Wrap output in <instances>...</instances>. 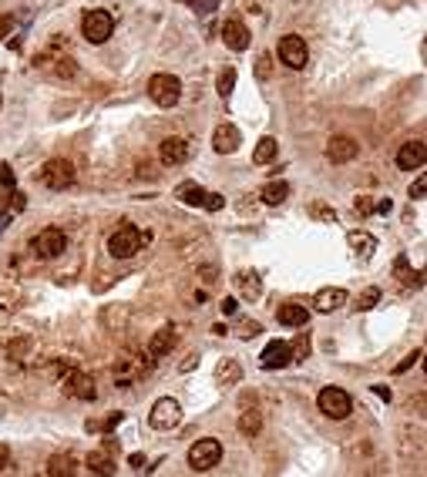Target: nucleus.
<instances>
[{
  "instance_id": "1",
  "label": "nucleus",
  "mask_w": 427,
  "mask_h": 477,
  "mask_svg": "<svg viewBox=\"0 0 427 477\" xmlns=\"http://www.w3.org/2000/svg\"><path fill=\"white\" fill-rule=\"evenodd\" d=\"M145 246V232L138 226H118L111 235H108V252L115 255V259H131L135 252Z\"/></svg>"
},
{
  "instance_id": "2",
  "label": "nucleus",
  "mask_w": 427,
  "mask_h": 477,
  "mask_svg": "<svg viewBox=\"0 0 427 477\" xmlns=\"http://www.w3.org/2000/svg\"><path fill=\"white\" fill-rule=\"evenodd\" d=\"M219 460H222V444H219L216 437H202V440H196V444L189 447V467H192L196 474L212 471Z\"/></svg>"
},
{
  "instance_id": "3",
  "label": "nucleus",
  "mask_w": 427,
  "mask_h": 477,
  "mask_svg": "<svg viewBox=\"0 0 427 477\" xmlns=\"http://www.w3.org/2000/svg\"><path fill=\"white\" fill-rule=\"evenodd\" d=\"M149 98L158 108H175L182 98V81L175 75H155L149 81Z\"/></svg>"
},
{
  "instance_id": "4",
  "label": "nucleus",
  "mask_w": 427,
  "mask_h": 477,
  "mask_svg": "<svg viewBox=\"0 0 427 477\" xmlns=\"http://www.w3.org/2000/svg\"><path fill=\"white\" fill-rule=\"evenodd\" d=\"M111 30H115V17L108 10H88L81 21V34L88 44H104L111 37Z\"/></svg>"
},
{
  "instance_id": "5",
  "label": "nucleus",
  "mask_w": 427,
  "mask_h": 477,
  "mask_svg": "<svg viewBox=\"0 0 427 477\" xmlns=\"http://www.w3.org/2000/svg\"><path fill=\"white\" fill-rule=\"evenodd\" d=\"M316 403H320V410L327 413L330 420H343V417H350V410H353L350 393L340 390V387H323L320 397H316Z\"/></svg>"
},
{
  "instance_id": "6",
  "label": "nucleus",
  "mask_w": 427,
  "mask_h": 477,
  "mask_svg": "<svg viewBox=\"0 0 427 477\" xmlns=\"http://www.w3.org/2000/svg\"><path fill=\"white\" fill-rule=\"evenodd\" d=\"M41 182L54 188V192H64L71 182H75V165L68 158H50L48 165L41 168Z\"/></svg>"
},
{
  "instance_id": "7",
  "label": "nucleus",
  "mask_w": 427,
  "mask_h": 477,
  "mask_svg": "<svg viewBox=\"0 0 427 477\" xmlns=\"http://www.w3.org/2000/svg\"><path fill=\"white\" fill-rule=\"evenodd\" d=\"M182 420V403L172 400V397H162V400L151 403V413H149V424L155 430H172Z\"/></svg>"
},
{
  "instance_id": "8",
  "label": "nucleus",
  "mask_w": 427,
  "mask_h": 477,
  "mask_svg": "<svg viewBox=\"0 0 427 477\" xmlns=\"http://www.w3.org/2000/svg\"><path fill=\"white\" fill-rule=\"evenodd\" d=\"M306 57H310V50H306V41H303L300 34H286V37H279V61H283L286 68L303 71V68H306Z\"/></svg>"
},
{
  "instance_id": "9",
  "label": "nucleus",
  "mask_w": 427,
  "mask_h": 477,
  "mask_svg": "<svg viewBox=\"0 0 427 477\" xmlns=\"http://www.w3.org/2000/svg\"><path fill=\"white\" fill-rule=\"evenodd\" d=\"M34 252L41 255V259H54V255H61V252L68 249V239H64V232L61 228H41L37 235H34Z\"/></svg>"
},
{
  "instance_id": "10",
  "label": "nucleus",
  "mask_w": 427,
  "mask_h": 477,
  "mask_svg": "<svg viewBox=\"0 0 427 477\" xmlns=\"http://www.w3.org/2000/svg\"><path fill=\"white\" fill-rule=\"evenodd\" d=\"M293 363V347L290 343H279V340H273L266 350H263V356H259V367L263 370H283V367H290Z\"/></svg>"
},
{
  "instance_id": "11",
  "label": "nucleus",
  "mask_w": 427,
  "mask_h": 477,
  "mask_svg": "<svg viewBox=\"0 0 427 477\" xmlns=\"http://www.w3.org/2000/svg\"><path fill=\"white\" fill-rule=\"evenodd\" d=\"M360 155V145L353 142V138H347V135H333L327 145V158L333 162V165H347V162H353Z\"/></svg>"
},
{
  "instance_id": "12",
  "label": "nucleus",
  "mask_w": 427,
  "mask_h": 477,
  "mask_svg": "<svg viewBox=\"0 0 427 477\" xmlns=\"http://www.w3.org/2000/svg\"><path fill=\"white\" fill-rule=\"evenodd\" d=\"M158 155H162L165 165H185V162L192 158V145H189L185 138H165L162 148H158Z\"/></svg>"
},
{
  "instance_id": "13",
  "label": "nucleus",
  "mask_w": 427,
  "mask_h": 477,
  "mask_svg": "<svg viewBox=\"0 0 427 477\" xmlns=\"http://www.w3.org/2000/svg\"><path fill=\"white\" fill-rule=\"evenodd\" d=\"M427 158V148L424 142L417 138V142H407V145H401V151H397V165H401L404 172H417L421 165H424Z\"/></svg>"
},
{
  "instance_id": "14",
  "label": "nucleus",
  "mask_w": 427,
  "mask_h": 477,
  "mask_svg": "<svg viewBox=\"0 0 427 477\" xmlns=\"http://www.w3.org/2000/svg\"><path fill=\"white\" fill-rule=\"evenodd\" d=\"M340 306H347V289H340V286H327V289H320L313 296V309L316 313H333Z\"/></svg>"
},
{
  "instance_id": "15",
  "label": "nucleus",
  "mask_w": 427,
  "mask_h": 477,
  "mask_svg": "<svg viewBox=\"0 0 427 477\" xmlns=\"http://www.w3.org/2000/svg\"><path fill=\"white\" fill-rule=\"evenodd\" d=\"M239 145H243V135H239V128L236 125H219L216 128V135H212V148L219 151V155H232Z\"/></svg>"
},
{
  "instance_id": "16",
  "label": "nucleus",
  "mask_w": 427,
  "mask_h": 477,
  "mask_svg": "<svg viewBox=\"0 0 427 477\" xmlns=\"http://www.w3.org/2000/svg\"><path fill=\"white\" fill-rule=\"evenodd\" d=\"M222 41H226V48H232V50H246L249 48V30H246L243 21L229 17L226 24H222Z\"/></svg>"
},
{
  "instance_id": "17",
  "label": "nucleus",
  "mask_w": 427,
  "mask_h": 477,
  "mask_svg": "<svg viewBox=\"0 0 427 477\" xmlns=\"http://www.w3.org/2000/svg\"><path fill=\"white\" fill-rule=\"evenodd\" d=\"M276 320L283 327H306L310 323V309L300 306V302H286V306L276 309Z\"/></svg>"
},
{
  "instance_id": "18",
  "label": "nucleus",
  "mask_w": 427,
  "mask_h": 477,
  "mask_svg": "<svg viewBox=\"0 0 427 477\" xmlns=\"http://www.w3.org/2000/svg\"><path fill=\"white\" fill-rule=\"evenodd\" d=\"M175 327H162L155 336H151V343H149V353L151 356H169L172 353V347H175Z\"/></svg>"
},
{
  "instance_id": "19",
  "label": "nucleus",
  "mask_w": 427,
  "mask_h": 477,
  "mask_svg": "<svg viewBox=\"0 0 427 477\" xmlns=\"http://www.w3.org/2000/svg\"><path fill=\"white\" fill-rule=\"evenodd\" d=\"M68 393L77 397V400H95L98 397V390H95V380L84 377V373H75V377L68 380Z\"/></svg>"
},
{
  "instance_id": "20",
  "label": "nucleus",
  "mask_w": 427,
  "mask_h": 477,
  "mask_svg": "<svg viewBox=\"0 0 427 477\" xmlns=\"http://www.w3.org/2000/svg\"><path fill=\"white\" fill-rule=\"evenodd\" d=\"M259 199L266 202V205H283V202L290 199V185L286 182H266L263 192H259Z\"/></svg>"
},
{
  "instance_id": "21",
  "label": "nucleus",
  "mask_w": 427,
  "mask_h": 477,
  "mask_svg": "<svg viewBox=\"0 0 427 477\" xmlns=\"http://www.w3.org/2000/svg\"><path fill=\"white\" fill-rule=\"evenodd\" d=\"M276 155H279L276 138H269V135H266V138H259V142H256V151H252V162H256V165H269V162H273Z\"/></svg>"
},
{
  "instance_id": "22",
  "label": "nucleus",
  "mask_w": 427,
  "mask_h": 477,
  "mask_svg": "<svg viewBox=\"0 0 427 477\" xmlns=\"http://www.w3.org/2000/svg\"><path fill=\"white\" fill-rule=\"evenodd\" d=\"M175 199H182L185 205H196V208H199L202 202H205V188L196 185V182H182L175 188Z\"/></svg>"
},
{
  "instance_id": "23",
  "label": "nucleus",
  "mask_w": 427,
  "mask_h": 477,
  "mask_svg": "<svg viewBox=\"0 0 427 477\" xmlns=\"http://www.w3.org/2000/svg\"><path fill=\"white\" fill-rule=\"evenodd\" d=\"M236 286H239V289H243V296H246V300H259V296H263V282H259V276H256V273H239V276H236Z\"/></svg>"
},
{
  "instance_id": "24",
  "label": "nucleus",
  "mask_w": 427,
  "mask_h": 477,
  "mask_svg": "<svg viewBox=\"0 0 427 477\" xmlns=\"http://www.w3.org/2000/svg\"><path fill=\"white\" fill-rule=\"evenodd\" d=\"M347 242H350V246L360 252V255H370V252L377 249L374 235H367V232H350V235H347Z\"/></svg>"
},
{
  "instance_id": "25",
  "label": "nucleus",
  "mask_w": 427,
  "mask_h": 477,
  "mask_svg": "<svg viewBox=\"0 0 427 477\" xmlns=\"http://www.w3.org/2000/svg\"><path fill=\"white\" fill-rule=\"evenodd\" d=\"M216 377L222 380V383H239V377H243V370H239V363H236V360H226V363H219Z\"/></svg>"
},
{
  "instance_id": "26",
  "label": "nucleus",
  "mask_w": 427,
  "mask_h": 477,
  "mask_svg": "<svg viewBox=\"0 0 427 477\" xmlns=\"http://www.w3.org/2000/svg\"><path fill=\"white\" fill-rule=\"evenodd\" d=\"M48 474L57 477V474H75V460L71 457H54L48 464Z\"/></svg>"
},
{
  "instance_id": "27",
  "label": "nucleus",
  "mask_w": 427,
  "mask_h": 477,
  "mask_svg": "<svg viewBox=\"0 0 427 477\" xmlns=\"http://www.w3.org/2000/svg\"><path fill=\"white\" fill-rule=\"evenodd\" d=\"M88 467H91L95 474H111V471H115V464L108 460V454H91V457H88Z\"/></svg>"
},
{
  "instance_id": "28",
  "label": "nucleus",
  "mask_w": 427,
  "mask_h": 477,
  "mask_svg": "<svg viewBox=\"0 0 427 477\" xmlns=\"http://www.w3.org/2000/svg\"><path fill=\"white\" fill-rule=\"evenodd\" d=\"M216 88H219L222 98H229V95L236 91V68H226V71L219 75V84H216Z\"/></svg>"
},
{
  "instance_id": "29",
  "label": "nucleus",
  "mask_w": 427,
  "mask_h": 477,
  "mask_svg": "<svg viewBox=\"0 0 427 477\" xmlns=\"http://www.w3.org/2000/svg\"><path fill=\"white\" fill-rule=\"evenodd\" d=\"M259 427H263V420H259V413H243V417H239V430H243V434H246V437H252V434H259Z\"/></svg>"
},
{
  "instance_id": "30",
  "label": "nucleus",
  "mask_w": 427,
  "mask_h": 477,
  "mask_svg": "<svg viewBox=\"0 0 427 477\" xmlns=\"http://www.w3.org/2000/svg\"><path fill=\"white\" fill-rule=\"evenodd\" d=\"M122 424V413H111V417H104V420H88V430L91 434H104V430L118 427Z\"/></svg>"
},
{
  "instance_id": "31",
  "label": "nucleus",
  "mask_w": 427,
  "mask_h": 477,
  "mask_svg": "<svg viewBox=\"0 0 427 477\" xmlns=\"http://www.w3.org/2000/svg\"><path fill=\"white\" fill-rule=\"evenodd\" d=\"M263 333V323H256V320H239V336L243 340H252V336H259Z\"/></svg>"
},
{
  "instance_id": "32",
  "label": "nucleus",
  "mask_w": 427,
  "mask_h": 477,
  "mask_svg": "<svg viewBox=\"0 0 427 477\" xmlns=\"http://www.w3.org/2000/svg\"><path fill=\"white\" fill-rule=\"evenodd\" d=\"M256 75H259V81H269V75H273V57H269V54H259Z\"/></svg>"
},
{
  "instance_id": "33",
  "label": "nucleus",
  "mask_w": 427,
  "mask_h": 477,
  "mask_svg": "<svg viewBox=\"0 0 427 477\" xmlns=\"http://www.w3.org/2000/svg\"><path fill=\"white\" fill-rule=\"evenodd\" d=\"M226 205V195H219V192H205V202H202V208H209V212H219Z\"/></svg>"
},
{
  "instance_id": "34",
  "label": "nucleus",
  "mask_w": 427,
  "mask_h": 477,
  "mask_svg": "<svg viewBox=\"0 0 427 477\" xmlns=\"http://www.w3.org/2000/svg\"><path fill=\"white\" fill-rule=\"evenodd\" d=\"M421 356H424V350H414V353H407V356H404L401 363L394 367V373H407V370H410V367H414V363H417Z\"/></svg>"
},
{
  "instance_id": "35",
  "label": "nucleus",
  "mask_w": 427,
  "mask_h": 477,
  "mask_svg": "<svg viewBox=\"0 0 427 477\" xmlns=\"http://www.w3.org/2000/svg\"><path fill=\"white\" fill-rule=\"evenodd\" d=\"M380 300V289H367L363 296H360V309H374Z\"/></svg>"
},
{
  "instance_id": "36",
  "label": "nucleus",
  "mask_w": 427,
  "mask_h": 477,
  "mask_svg": "<svg viewBox=\"0 0 427 477\" xmlns=\"http://www.w3.org/2000/svg\"><path fill=\"white\" fill-rule=\"evenodd\" d=\"M424 195H427V178L417 175V182L410 185V199H424Z\"/></svg>"
},
{
  "instance_id": "37",
  "label": "nucleus",
  "mask_w": 427,
  "mask_h": 477,
  "mask_svg": "<svg viewBox=\"0 0 427 477\" xmlns=\"http://www.w3.org/2000/svg\"><path fill=\"white\" fill-rule=\"evenodd\" d=\"M192 7H196V14H212L219 7V0H192Z\"/></svg>"
},
{
  "instance_id": "38",
  "label": "nucleus",
  "mask_w": 427,
  "mask_h": 477,
  "mask_svg": "<svg viewBox=\"0 0 427 477\" xmlns=\"http://www.w3.org/2000/svg\"><path fill=\"white\" fill-rule=\"evenodd\" d=\"M0 182H3V188H14L17 175H14V168H10V165H0Z\"/></svg>"
},
{
  "instance_id": "39",
  "label": "nucleus",
  "mask_w": 427,
  "mask_h": 477,
  "mask_svg": "<svg viewBox=\"0 0 427 477\" xmlns=\"http://www.w3.org/2000/svg\"><path fill=\"white\" fill-rule=\"evenodd\" d=\"M353 208H357L360 215H370V212H374L377 205H374V202H370V199H367V195H363V199H357V205H353Z\"/></svg>"
},
{
  "instance_id": "40",
  "label": "nucleus",
  "mask_w": 427,
  "mask_h": 477,
  "mask_svg": "<svg viewBox=\"0 0 427 477\" xmlns=\"http://www.w3.org/2000/svg\"><path fill=\"white\" fill-rule=\"evenodd\" d=\"M306 353H310V340L300 336V340H296V350H293V360H300V356H306Z\"/></svg>"
},
{
  "instance_id": "41",
  "label": "nucleus",
  "mask_w": 427,
  "mask_h": 477,
  "mask_svg": "<svg viewBox=\"0 0 427 477\" xmlns=\"http://www.w3.org/2000/svg\"><path fill=\"white\" fill-rule=\"evenodd\" d=\"M219 309H222L226 316H236V309H239V302H236V300H232V296H229V300H222V302H219Z\"/></svg>"
},
{
  "instance_id": "42",
  "label": "nucleus",
  "mask_w": 427,
  "mask_h": 477,
  "mask_svg": "<svg viewBox=\"0 0 427 477\" xmlns=\"http://www.w3.org/2000/svg\"><path fill=\"white\" fill-rule=\"evenodd\" d=\"M7 467H10V447L0 444V471H7Z\"/></svg>"
},
{
  "instance_id": "43",
  "label": "nucleus",
  "mask_w": 427,
  "mask_h": 477,
  "mask_svg": "<svg viewBox=\"0 0 427 477\" xmlns=\"http://www.w3.org/2000/svg\"><path fill=\"white\" fill-rule=\"evenodd\" d=\"M374 393H377L380 400H390V387H383V383H377V387H374Z\"/></svg>"
},
{
  "instance_id": "44",
  "label": "nucleus",
  "mask_w": 427,
  "mask_h": 477,
  "mask_svg": "<svg viewBox=\"0 0 427 477\" xmlns=\"http://www.w3.org/2000/svg\"><path fill=\"white\" fill-rule=\"evenodd\" d=\"M128 464H131V467H142V464H145V457H142V454H131V457H128Z\"/></svg>"
}]
</instances>
